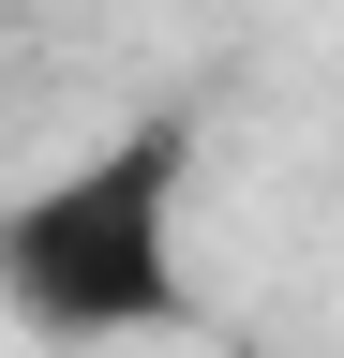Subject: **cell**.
I'll use <instances>...</instances> for the list:
<instances>
[{"label": "cell", "instance_id": "obj_1", "mask_svg": "<svg viewBox=\"0 0 344 358\" xmlns=\"http://www.w3.org/2000/svg\"><path fill=\"white\" fill-rule=\"evenodd\" d=\"M0 313L30 343L195 329V105H135L30 194H0Z\"/></svg>", "mask_w": 344, "mask_h": 358}]
</instances>
